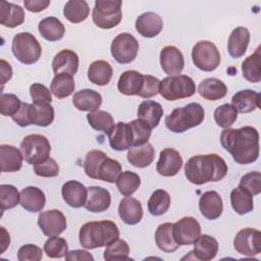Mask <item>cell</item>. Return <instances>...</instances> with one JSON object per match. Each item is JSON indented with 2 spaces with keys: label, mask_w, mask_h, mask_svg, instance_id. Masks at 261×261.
Segmentation results:
<instances>
[{
  "label": "cell",
  "mask_w": 261,
  "mask_h": 261,
  "mask_svg": "<svg viewBox=\"0 0 261 261\" xmlns=\"http://www.w3.org/2000/svg\"><path fill=\"white\" fill-rule=\"evenodd\" d=\"M250 42V32L247 28L238 27L229 35L227 51L232 58H240L245 55Z\"/></svg>",
  "instance_id": "cell-24"
},
{
  "label": "cell",
  "mask_w": 261,
  "mask_h": 261,
  "mask_svg": "<svg viewBox=\"0 0 261 261\" xmlns=\"http://www.w3.org/2000/svg\"><path fill=\"white\" fill-rule=\"evenodd\" d=\"M75 88V84L72 75L68 73H58L53 77L50 91L58 99H64L70 96Z\"/></svg>",
  "instance_id": "cell-41"
},
{
  "label": "cell",
  "mask_w": 261,
  "mask_h": 261,
  "mask_svg": "<svg viewBox=\"0 0 261 261\" xmlns=\"http://www.w3.org/2000/svg\"><path fill=\"white\" fill-rule=\"evenodd\" d=\"M173 223L165 222L160 224L155 231V242L157 247L164 253H173L179 247L172 234Z\"/></svg>",
  "instance_id": "cell-38"
},
{
  "label": "cell",
  "mask_w": 261,
  "mask_h": 261,
  "mask_svg": "<svg viewBox=\"0 0 261 261\" xmlns=\"http://www.w3.org/2000/svg\"><path fill=\"white\" fill-rule=\"evenodd\" d=\"M34 171L38 176L42 177H54L59 173V166L53 158H48L45 161L36 164L34 166Z\"/></svg>",
  "instance_id": "cell-54"
},
{
  "label": "cell",
  "mask_w": 261,
  "mask_h": 261,
  "mask_svg": "<svg viewBox=\"0 0 261 261\" xmlns=\"http://www.w3.org/2000/svg\"><path fill=\"white\" fill-rule=\"evenodd\" d=\"M32 124L38 126H48L54 120V108L48 102H33L29 109Z\"/></svg>",
  "instance_id": "cell-32"
},
{
  "label": "cell",
  "mask_w": 261,
  "mask_h": 261,
  "mask_svg": "<svg viewBox=\"0 0 261 261\" xmlns=\"http://www.w3.org/2000/svg\"><path fill=\"white\" fill-rule=\"evenodd\" d=\"M231 105L241 113H249L260 107V94L253 90H242L231 98Z\"/></svg>",
  "instance_id": "cell-27"
},
{
  "label": "cell",
  "mask_w": 261,
  "mask_h": 261,
  "mask_svg": "<svg viewBox=\"0 0 261 261\" xmlns=\"http://www.w3.org/2000/svg\"><path fill=\"white\" fill-rule=\"evenodd\" d=\"M80 59L77 54L69 49H63L58 52L52 61V69L55 74L68 73L74 75L79 69Z\"/></svg>",
  "instance_id": "cell-20"
},
{
  "label": "cell",
  "mask_w": 261,
  "mask_h": 261,
  "mask_svg": "<svg viewBox=\"0 0 261 261\" xmlns=\"http://www.w3.org/2000/svg\"><path fill=\"white\" fill-rule=\"evenodd\" d=\"M24 8L31 12H40L45 10L49 5V0H24Z\"/></svg>",
  "instance_id": "cell-60"
},
{
  "label": "cell",
  "mask_w": 261,
  "mask_h": 261,
  "mask_svg": "<svg viewBox=\"0 0 261 261\" xmlns=\"http://www.w3.org/2000/svg\"><path fill=\"white\" fill-rule=\"evenodd\" d=\"M106 157V153L101 150H91L88 152L84 162V170L86 174L93 179H98L99 167Z\"/></svg>",
  "instance_id": "cell-47"
},
{
  "label": "cell",
  "mask_w": 261,
  "mask_h": 261,
  "mask_svg": "<svg viewBox=\"0 0 261 261\" xmlns=\"http://www.w3.org/2000/svg\"><path fill=\"white\" fill-rule=\"evenodd\" d=\"M245 188L252 196H257L261 192V173L259 171H250L241 177L240 185Z\"/></svg>",
  "instance_id": "cell-53"
},
{
  "label": "cell",
  "mask_w": 261,
  "mask_h": 261,
  "mask_svg": "<svg viewBox=\"0 0 261 261\" xmlns=\"http://www.w3.org/2000/svg\"><path fill=\"white\" fill-rule=\"evenodd\" d=\"M0 68H1V84L2 86L8 82L12 76V68L11 65L4 59L0 60Z\"/></svg>",
  "instance_id": "cell-61"
},
{
  "label": "cell",
  "mask_w": 261,
  "mask_h": 261,
  "mask_svg": "<svg viewBox=\"0 0 261 261\" xmlns=\"http://www.w3.org/2000/svg\"><path fill=\"white\" fill-rule=\"evenodd\" d=\"M238 118L237 109L228 103L218 106L214 111V120L222 128H229Z\"/></svg>",
  "instance_id": "cell-46"
},
{
  "label": "cell",
  "mask_w": 261,
  "mask_h": 261,
  "mask_svg": "<svg viewBox=\"0 0 261 261\" xmlns=\"http://www.w3.org/2000/svg\"><path fill=\"white\" fill-rule=\"evenodd\" d=\"M110 51L118 63L127 64L136 59L139 52V42L132 34L122 33L113 39Z\"/></svg>",
  "instance_id": "cell-10"
},
{
  "label": "cell",
  "mask_w": 261,
  "mask_h": 261,
  "mask_svg": "<svg viewBox=\"0 0 261 261\" xmlns=\"http://www.w3.org/2000/svg\"><path fill=\"white\" fill-rule=\"evenodd\" d=\"M121 173V165L120 163L108 156L103 160L99 167L98 179L107 181V182H115L118 176Z\"/></svg>",
  "instance_id": "cell-45"
},
{
  "label": "cell",
  "mask_w": 261,
  "mask_h": 261,
  "mask_svg": "<svg viewBox=\"0 0 261 261\" xmlns=\"http://www.w3.org/2000/svg\"><path fill=\"white\" fill-rule=\"evenodd\" d=\"M20 200V194L17 189L12 185L0 186V207L1 210L14 208Z\"/></svg>",
  "instance_id": "cell-51"
},
{
  "label": "cell",
  "mask_w": 261,
  "mask_h": 261,
  "mask_svg": "<svg viewBox=\"0 0 261 261\" xmlns=\"http://www.w3.org/2000/svg\"><path fill=\"white\" fill-rule=\"evenodd\" d=\"M119 238V229L111 220L90 221L82 225L79 239L85 249H96L107 247Z\"/></svg>",
  "instance_id": "cell-3"
},
{
  "label": "cell",
  "mask_w": 261,
  "mask_h": 261,
  "mask_svg": "<svg viewBox=\"0 0 261 261\" xmlns=\"http://www.w3.org/2000/svg\"><path fill=\"white\" fill-rule=\"evenodd\" d=\"M111 204V196L108 190L92 186L88 188L87 201L85 203V208L93 213H100L106 211Z\"/></svg>",
  "instance_id": "cell-16"
},
{
  "label": "cell",
  "mask_w": 261,
  "mask_h": 261,
  "mask_svg": "<svg viewBox=\"0 0 261 261\" xmlns=\"http://www.w3.org/2000/svg\"><path fill=\"white\" fill-rule=\"evenodd\" d=\"M38 225L47 237L59 236L67 226L64 214L57 209L41 212L38 216Z\"/></svg>",
  "instance_id": "cell-13"
},
{
  "label": "cell",
  "mask_w": 261,
  "mask_h": 261,
  "mask_svg": "<svg viewBox=\"0 0 261 261\" xmlns=\"http://www.w3.org/2000/svg\"><path fill=\"white\" fill-rule=\"evenodd\" d=\"M19 204L29 212H40L46 204V197L41 189L32 186L27 187L20 192Z\"/></svg>",
  "instance_id": "cell-26"
},
{
  "label": "cell",
  "mask_w": 261,
  "mask_h": 261,
  "mask_svg": "<svg viewBox=\"0 0 261 261\" xmlns=\"http://www.w3.org/2000/svg\"><path fill=\"white\" fill-rule=\"evenodd\" d=\"M205 117V111L201 104L193 102L184 107L173 109L165 117L166 127L176 134L185 133L188 129L200 125Z\"/></svg>",
  "instance_id": "cell-4"
},
{
  "label": "cell",
  "mask_w": 261,
  "mask_h": 261,
  "mask_svg": "<svg viewBox=\"0 0 261 261\" xmlns=\"http://www.w3.org/2000/svg\"><path fill=\"white\" fill-rule=\"evenodd\" d=\"M182 158L173 148H165L160 152L156 170L162 176H174L182 166Z\"/></svg>",
  "instance_id": "cell-14"
},
{
  "label": "cell",
  "mask_w": 261,
  "mask_h": 261,
  "mask_svg": "<svg viewBox=\"0 0 261 261\" xmlns=\"http://www.w3.org/2000/svg\"><path fill=\"white\" fill-rule=\"evenodd\" d=\"M44 251L49 258H62L68 252V245L65 239L54 236L45 242Z\"/></svg>",
  "instance_id": "cell-49"
},
{
  "label": "cell",
  "mask_w": 261,
  "mask_h": 261,
  "mask_svg": "<svg viewBox=\"0 0 261 261\" xmlns=\"http://www.w3.org/2000/svg\"><path fill=\"white\" fill-rule=\"evenodd\" d=\"M118 214L125 224L135 225L143 218L142 204L138 199L127 196L119 202Z\"/></svg>",
  "instance_id": "cell-21"
},
{
  "label": "cell",
  "mask_w": 261,
  "mask_h": 261,
  "mask_svg": "<svg viewBox=\"0 0 261 261\" xmlns=\"http://www.w3.org/2000/svg\"><path fill=\"white\" fill-rule=\"evenodd\" d=\"M61 195L64 202L72 208L85 206L88 196V189L80 181L68 180L61 189Z\"/></svg>",
  "instance_id": "cell-18"
},
{
  "label": "cell",
  "mask_w": 261,
  "mask_h": 261,
  "mask_svg": "<svg viewBox=\"0 0 261 261\" xmlns=\"http://www.w3.org/2000/svg\"><path fill=\"white\" fill-rule=\"evenodd\" d=\"M67 261H93L94 257L86 250H72L68 251L64 256Z\"/></svg>",
  "instance_id": "cell-59"
},
{
  "label": "cell",
  "mask_w": 261,
  "mask_h": 261,
  "mask_svg": "<svg viewBox=\"0 0 261 261\" xmlns=\"http://www.w3.org/2000/svg\"><path fill=\"white\" fill-rule=\"evenodd\" d=\"M155 157L154 147L150 143L132 147L126 155L127 161L135 167L145 168L149 166Z\"/></svg>",
  "instance_id": "cell-33"
},
{
  "label": "cell",
  "mask_w": 261,
  "mask_h": 261,
  "mask_svg": "<svg viewBox=\"0 0 261 261\" xmlns=\"http://www.w3.org/2000/svg\"><path fill=\"white\" fill-rule=\"evenodd\" d=\"M196 92V85L192 77L178 74L169 75L160 81L159 93L167 101H176L192 97Z\"/></svg>",
  "instance_id": "cell-5"
},
{
  "label": "cell",
  "mask_w": 261,
  "mask_h": 261,
  "mask_svg": "<svg viewBox=\"0 0 261 261\" xmlns=\"http://www.w3.org/2000/svg\"><path fill=\"white\" fill-rule=\"evenodd\" d=\"M192 59L202 71H213L220 64V53L210 41H199L192 49Z\"/></svg>",
  "instance_id": "cell-9"
},
{
  "label": "cell",
  "mask_w": 261,
  "mask_h": 261,
  "mask_svg": "<svg viewBox=\"0 0 261 261\" xmlns=\"http://www.w3.org/2000/svg\"><path fill=\"white\" fill-rule=\"evenodd\" d=\"M38 30L41 36L49 42L60 41L65 33V28L63 23L54 16H48L43 18L39 22Z\"/></svg>",
  "instance_id": "cell-36"
},
{
  "label": "cell",
  "mask_w": 261,
  "mask_h": 261,
  "mask_svg": "<svg viewBox=\"0 0 261 261\" xmlns=\"http://www.w3.org/2000/svg\"><path fill=\"white\" fill-rule=\"evenodd\" d=\"M109 145L115 151H124L133 147V134L128 123L119 121L108 135Z\"/></svg>",
  "instance_id": "cell-23"
},
{
  "label": "cell",
  "mask_w": 261,
  "mask_h": 261,
  "mask_svg": "<svg viewBox=\"0 0 261 261\" xmlns=\"http://www.w3.org/2000/svg\"><path fill=\"white\" fill-rule=\"evenodd\" d=\"M1 231H2V249H1V253H3L6 248L9 246V243H10V238H9V233L5 230L4 227H1Z\"/></svg>",
  "instance_id": "cell-62"
},
{
  "label": "cell",
  "mask_w": 261,
  "mask_h": 261,
  "mask_svg": "<svg viewBox=\"0 0 261 261\" xmlns=\"http://www.w3.org/2000/svg\"><path fill=\"white\" fill-rule=\"evenodd\" d=\"M120 0H97L93 8L92 18L94 23L104 30L118 25L122 18Z\"/></svg>",
  "instance_id": "cell-6"
},
{
  "label": "cell",
  "mask_w": 261,
  "mask_h": 261,
  "mask_svg": "<svg viewBox=\"0 0 261 261\" xmlns=\"http://www.w3.org/2000/svg\"><path fill=\"white\" fill-rule=\"evenodd\" d=\"M220 143L239 164H250L258 159L259 133L253 126L225 128L220 135Z\"/></svg>",
  "instance_id": "cell-1"
},
{
  "label": "cell",
  "mask_w": 261,
  "mask_h": 261,
  "mask_svg": "<svg viewBox=\"0 0 261 261\" xmlns=\"http://www.w3.org/2000/svg\"><path fill=\"white\" fill-rule=\"evenodd\" d=\"M73 106L81 111H95L98 110L102 104V96L97 91L91 89H84L76 92L72 98Z\"/></svg>",
  "instance_id": "cell-29"
},
{
  "label": "cell",
  "mask_w": 261,
  "mask_h": 261,
  "mask_svg": "<svg viewBox=\"0 0 261 261\" xmlns=\"http://www.w3.org/2000/svg\"><path fill=\"white\" fill-rule=\"evenodd\" d=\"M128 125L133 134V147L148 143L152 133V128L148 123L138 118L128 122Z\"/></svg>",
  "instance_id": "cell-48"
},
{
  "label": "cell",
  "mask_w": 261,
  "mask_h": 261,
  "mask_svg": "<svg viewBox=\"0 0 261 261\" xmlns=\"http://www.w3.org/2000/svg\"><path fill=\"white\" fill-rule=\"evenodd\" d=\"M226 173V162L217 154L193 156L185 165L186 177L190 182L198 186L219 181L225 177Z\"/></svg>",
  "instance_id": "cell-2"
},
{
  "label": "cell",
  "mask_w": 261,
  "mask_h": 261,
  "mask_svg": "<svg viewBox=\"0 0 261 261\" xmlns=\"http://www.w3.org/2000/svg\"><path fill=\"white\" fill-rule=\"evenodd\" d=\"M21 101L14 94H3L0 99V111L3 116H13L20 108Z\"/></svg>",
  "instance_id": "cell-52"
},
{
  "label": "cell",
  "mask_w": 261,
  "mask_h": 261,
  "mask_svg": "<svg viewBox=\"0 0 261 261\" xmlns=\"http://www.w3.org/2000/svg\"><path fill=\"white\" fill-rule=\"evenodd\" d=\"M135 27L141 36L145 38H154L162 31L163 20L157 13L149 11L138 16Z\"/></svg>",
  "instance_id": "cell-19"
},
{
  "label": "cell",
  "mask_w": 261,
  "mask_h": 261,
  "mask_svg": "<svg viewBox=\"0 0 261 261\" xmlns=\"http://www.w3.org/2000/svg\"><path fill=\"white\" fill-rule=\"evenodd\" d=\"M160 65L168 75H178L185 66L181 51L175 46H165L160 52Z\"/></svg>",
  "instance_id": "cell-15"
},
{
  "label": "cell",
  "mask_w": 261,
  "mask_h": 261,
  "mask_svg": "<svg viewBox=\"0 0 261 261\" xmlns=\"http://www.w3.org/2000/svg\"><path fill=\"white\" fill-rule=\"evenodd\" d=\"M23 155L20 150L12 145L0 146V163L2 172H15L22 166Z\"/></svg>",
  "instance_id": "cell-25"
},
{
  "label": "cell",
  "mask_w": 261,
  "mask_h": 261,
  "mask_svg": "<svg viewBox=\"0 0 261 261\" xmlns=\"http://www.w3.org/2000/svg\"><path fill=\"white\" fill-rule=\"evenodd\" d=\"M170 206V196L165 190H156L148 201V210L154 216L164 214Z\"/></svg>",
  "instance_id": "cell-43"
},
{
  "label": "cell",
  "mask_w": 261,
  "mask_h": 261,
  "mask_svg": "<svg viewBox=\"0 0 261 261\" xmlns=\"http://www.w3.org/2000/svg\"><path fill=\"white\" fill-rule=\"evenodd\" d=\"M116 182V187L122 196H132L141 185V178L136 172L126 170L120 173Z\"/></svg>",
  "instance_id": "cell-44"
},
{
  "label": "cell",
  "mask_w": 261,
  "mask_h": 261,
  "mask_svg": "<svg viewBox=\"0 0 261 261\" xmlns=\"http://www.w3.org/2000/svg\"><path fill=\"white\" fill-rule=\"evenodd\" d=\"M192 253L197 260H212L218 253V242L209 234H202L194 243Z\"/></svg>",
  "instance_id": "cell-30"
},
{
  "label": "cell",
  "mask_w": 261,
  "mask_h": 261,
  "mask_svg": "<svg viewBox=\"0 0 261 261\" xmlns=\"http://www.w3.org/2000/svg\"><path fill=\"white\" fill-rule=\"evenodd\" d=\"M87 119L89 124L98 132H102L105 135H109V133L114 127V120L110 113L104 110H95L89 112L87 114Z\"/></svg>",
  "instance_id": "cell-42"
},
{
  "label": "cell",
  "mask_w": 261,
  "mask_h": 261,
  "mask_svg": "<svg viewBox=\"0 0 261 261\" xmlns=\"http://www.w3.org/2000/svg\"><path fill=\"white\" fill-rule=\"evenodd\" d=\"M199 95L208 101H217L225 97L227 93L226 85L215 77L203 80L198 86Z\"/></svg>",
  "instance_id": "cell-31"
},
{
  "label": "cell",
  "mask_w": 261,
  "mask_h": 261,
  "mask_svg": "<svg viewBox=\"0 0 261 261\" xmlns=\"http://www.w3.org/2000/svg\"><path fill=\"white\" fill-rule=\"evenodd\" d=\"M30 95L33 102H52L50 90L43 84L35 83L30 87Z\"/></svg>",
  "instance_id": "cell-57"
},
{
  "label": "cell",
  "mask_w": 261,
  "mask_h": 261,
  "mask_svg": "<svg viewBox=\"0 0 261 261\" xmlns=\"http://www.w3.org/2000/svg\"><path fill=\"white\" fill-rule=\"evenodd\" d=\"M199 210L201 214L209 220H215L220 217L223 211V204L220 195L216 191L205 192L200 197Z\"/></svg>",
  "instance_id": "cell-17"
},
{
  "label": "cell",
  "mask_w": 261,
  "mask_h": 261,
  "mask_svg": "<svg viewBox=\"0 0 261 261\" xmlns=\"http://www.w3.org/2000/svg\"><path fill=\"white\" fill-rule=\"evenodd\" d=\"M230 204L239 215H245L253 211V196L243 187L234 188L230 193Z\"/></svg>",
  "instance_id": "cell-37"
},
{
  "label": "cell",
  "mask_w": 261,
  "mask_h": 261,
  "mask_svg": "<svg viewBox=\"0 0 261 261\" xmlns=\"http://www.w3.org/2000/svg\"><path fill=\"white\" fill-rule=\"evenodd\" d=\"M159 85L160 81L150 74H145L144 75V85L142 88L141 93L139 96L141 98H151L159 94Z\"/></svg>",
  "instance_id": "cell-56"
},
{
  "label": "cell",
  "mask_w": 261,
  "mask_h": 261,
  "mask_svg": "<svg viewBox=\"0 0 261 261\" xmlns=\"http://www.w3.org/2000/svg\"><path fill=\"white\" fill-rule=\"evenodd\" d=\"M172 234L179 246H190L201 236V225L196 218L185 216L173 223Z\"/></svg>",
  "instance_id": "cell-12"
},
{
  "label": "cell",
  "mask_w": 261,
  "mask_h": 261,
  "mask_svg": "<svg viewBox=\"0 0 261 261\" xmlns=\"http://www.w3.org/2000/svg\"><path fill=\"white\" fill-rule=\"evenodd\" d=\"M11 50L15 58L23 64L36 63L42 54V47L31 33H18L12 39Z\"/></svg>",
  "instance_id": "cell-7"
},
{
  "label": "cell",
  "mask_w": 261,
  "mask_h": 261,
  "mask_svg": "<svg viewBox=\"0 0 261 261\" xmlns=\"http://www.w3.org/2000/svg\"><path fill=\"white\" fill-rule=\"evenodd\" d=\"M234 250L244 256L253 257L261 252V232L252 227L238 231L233 240Z\"/></svg>",
  "instance_id": "cell-11"
},
{
  "label": "cell",
  "mask_w": 261,
  "mask_h": 261,
  "mask_svg": "<svg viewBox=\"0 0 261 261\" xmlns=\"http://www.w3.org/2000/svg\"><path fill=\"white\" fill-rule=\"evenodd\" d=\"M113 74L112 67L105 60H95L88 68V79L97 86H106L110 83Z\"/></svg>",
  "instance_id": "cell-35"
},
{
  "label": "cell",
  "mask_w": 261,
  "mask_h": 261,
  "mask_svg": "<svg viewBox=\"0 0 261 261\" xmlns=\"http://www.w3.org/2000/svg\"><path fill=\"white\" fill-rule=\"evenodd\" d=\"M129 254V247L124 240L117 239L112 244L108 245L104 251L105 260H127Z\"/></svg>",
  "instance_id": "cell-50"
},
{
  "label": "cell",
  "mask_w": 261,
  "mask_h": 261,
  "mask_svg": "<svg viewBox=\"0 0 261 261\" xmlns=\"http://www.w3.org/2000/svg\"><path fill=\"white\" fill-rule=\"evenodd\" d=\"M43 257V251L40 247L27 244L21 246L17 252V259L19 261H39Z\"/></svg>",
  "instance_id": "cell-55"
},
{
  "label": "cell",
  "mask_w": 261,
  "mask_h": 261,
  "mask_svg": "<svg viewBox=\"0 0 261 261\" xmlns=\"http://www.w3.org/2000/svg\"><path fill=\"white\" fill-rule=\"evenodd\" d=\"M89 13L90 7L85 0H69L63 7L64 17L72 23H80L86 20Z\"/></svg>",
  "instance_id": "cell-39"
},
{
  "label": "cell",
  "mask_w": 261,
  "mask_h": 261,
  "mask_svg": "<svg viewBox=\"0 0 261 261\" xmlns=\"http://www.w3.org/2000/svg\"><path fill=\"white\" fill-rule=\"evenodd\" d=\"M163 115V107L153 100L143 101L138 108V118L145 121L151 128L156 127Z\"/></svg>",
  "instance_id": "cell-34"
},
{
  "label": "cell",
  "mask_w": 261,
  "mask_h": 261,
  "mask_svg": "<svg viewBox=\"0 0 261 261\" xmlns=\"http://www.w3.org/2000/svg\"><path fill=\"white\" fill-rule=\"evenodd\" d=\"M261 54L260 47L256 51L249 55L242 63L243 77L250 83H259L261 80Z\"/></svg>",
  "instance_id": "cell-40"
},
{
  "label": "cell",
  "mask_w": 261,
  "mask_h": 261,
  "mask_svg": "<svg viewBox=\"0 0 261 261\" xmlns=\"http://www.w3.org/2000/svg\"><path fill=\"white\" fill-rule=\"evenodd\" d=\"M20 151L29 164L36 165L49 158L51 146L45 136L32 134L25 136L21 141Z\"/></svg>",
  "instance_id": "cell-8"
},
{
  "label": "cell",
  "mask_w": 261,
  "mask_h": 261,
  "mask_svg": "<svg viewBox=\"0 0 261 261\" xmlns=\"http://www.w3.org/2000/svg\"><path fill=\"white\" fill-rule=\"evenodd\" d=\"M30 105L27 102H22L21 106L19 108V110L11 117L12 120L19 126L24 127V126H29L32 124L31 119H30V113H29V109H30Z\"/></svg>",
  "instance_id": "cell-58"
},
{
  "label": "cell",
  "mask_w": 261,
  "mask_h": 261,
  "mask_svg": "<svg viewBox=\"0 0 261 261\" xmlns=\"http://www.w3.org/2000/svg\"><path fill=\"white\" fill-rule=\"evenodd\" d=\"M24 10L21 6L7 1L0 2V23L7 28H16L24 21Z\"/></svg>",
  "instance_id": "cell-28"
},
{
  "label": "cell",
  "mask_w": 261,
  "mask_h": 261,
  "mask_svg": "<svg viewBox=\"0 0 261 261\" xmlns=\"http://www.w3.org/2000/svg\"><path fill=\"white\" fill-rule=\"evenodd\" d=\"M144 85V74L137 70L122 72L117 82V90L125 96H139Z\"/></svg>",
  "instance_id": "cell-22"
}]
</instances>
